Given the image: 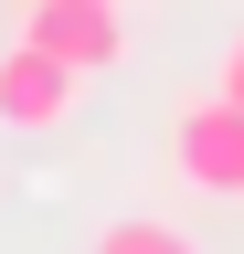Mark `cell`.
<instances>
[{"label": "cell", "instance_id": "1", "mask_svg": "<svg viewBox=\"0 0 244 254\" xmlns=\"http://www.w3.org/2000/svg\"><path fill=\"white\" fill-rule=\"evenodd\" d=\"M170 170H180V190H202V201H244V106L223 85L170 117Z\"/></svg>", "mask_w": 244, "mask_h": 254}, {"label": "cell", "instance_id": "2", "mask_svg": "<svg viewBox=\"0 0 244 254\" xmlns=\"http://www.w3.org/2000/svg\"><path fill=\"white\" fill-rule=\"evenodd\" d=\"M85 106V74L64 53H43L32 32H21L11 53H0V127H21V138H43V127H64Z\"/></svg>", "mask_w": 244, "mask_h": 254}, {"label": "cell", "instance_id": "3", "mask_svg": "<svg viewBox=\"0 0 244 254\" xmlns=\"http://www.w3.org/2000/svg\"><path fill=\"white\" fill-rule=\"evenodd\" d=\"M21 32L43 53H64L75 74H106L128 53V0H21Z\"/></svg>", "mask_w": 244, "mask_h": 254}, {"label": "cell", "instance_id": "4", "mask_svg": "<svg viewBox=\"0 0 244 254\" xmlns=\"http://www.w3.org/2000/svg\"><path fill=\"white\" fill-rule=\"evenodd\" d=\"M96 254H202L180 222H149V212H128V222H106L96 233Z\"/></svg>", "mask_w": 244, "mask_h": 254}, {"label": "cell", "instance_id": "5", "mask_svg": "<svg viewBox=\"0 0 244 254\" xmlns=\"http://www.w3.org/2000/svg\"><path fill=\"white\" fill-rule=\"evenodd\" d=\"M212 85H223V95H234V106H244V32H234V43H223V64H212Z\"/></svg>", "mask_w": 244, "mask_h": 254}]
</instances>
